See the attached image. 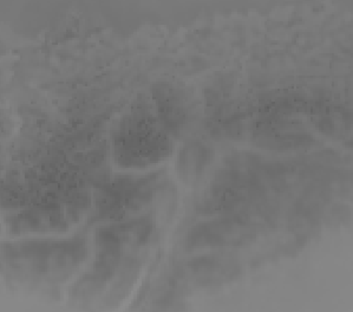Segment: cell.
<instances>
[{"mask_svg": "<svg viewBox=\"0 0 353 312\" xmlns=\"http://www.w3.org/2000/svg\"><path fill=\"white\" fill-rule=\"evenodd\" d=\"M194 282L202 286H215L234 280L239 267L232 259L219 255H203L188 263Z\"/></svg>", "mask_w": 353, "mask_h": 312, "instance_id": "8", "label": "cell"}, {"mask_svg": "<svg viewBox=\"0 0 353 312\" xmlns=\"http://www.w3.org/2000/svg\"><path fill=\"white\" fill-rule=\"evenodd\" d=\"M155 113L161 124L170 135H176L188 124V99L176 89H160L155 91Z\"/></svg>", "mask_w": 353, "mask_h": 312, "instance_id": "7", "label": "cell"}, {"mask_svg": "<svg viewBox=\"0 0 353 312\" xmlns=\"http://www.w3.org/2000/svg\"><path fill=\"white\" fill-rule=\"evenodd\" d=\"M259 228L247 215L222 217L194 225L185 235L188 251H223L251 245Z\"/></svg>", "mask_w": 353, "mask_h": 312, "instance_id": "5", "label": "cell"}, {"mask_svg": "<svg viewBox=\"0 0 353 312\" xmlns=\"http://www.w3.org/2000/svg\"><path fill=\"white\" fill-rule=\"evenodd\" d=\"M159 173L142 177H119L104 184L94 197L97 218L119 222L135 218L145 210L160 191Z\"/></svg>", "mask_w": 353, "mask_h": 312, "instance_id": "3", "label": "cell"}, {"mask_svg": "<svg viewBox=\"0 0 353 312\" xmlns=\"http://www.w3.org/2000/svg\"><path fill=\"white\" fill-rule=\"evenodd\" d=\"M79 207L74 200L41 204L10 215L6 225L16 235L62 233L79 222Z\"/></svg>", "mask_w": 353, "mask_h": 312, "instance_id": "6", "label": "cell"}, {"mask_svg": "<svg viewBox=\"0 0 353 312\" xmlns=\"http://www.w3.org/2000/svg\"><path fill=\"white\" fill-rule=\"evenodd\" d=\"M89 257L87 239H29L3 246L8 275L31 286H56L79 271Z\"/></svg>", "mask_w": 353, "mask_h": 312, "instance_id": "1", "label": "cell"}, {"mask_svg": "<svg viewBox=\"0 0 353 312\" xmlns=\"http://www.w3.org/2000/svg\"><path fill=\"white\" fill-rule=\"evenodd\" d=\"M213 153L201 142H189L181 149L176 161V172L187 185H196L203 179Z\"/></svg>", "mask_w": 353, "mask_h": 312, "instance_id": "9", "label": "cell"}, {"mask_svg": "<svg viewBox=\"0 0 353 312\" xmlns=\"http://www.w3.org/2000/svg\"><path fill=\"white\" fill-rule=\"evenodd\" d=\"M154 233L155 222L150 215L108 222L96 231L97 258L119 269L134 253L148 245Z\"/></svg>", "mask_w": 353, "mask_h": 312, "instance_id": "4", "label": "cell"}, {"mask_svg": "<svg viewBox=\"0 0 353 312\" xmlns=\"http://www.w3.org/2000/svg\"><path fill=\"white\" fill-rule=\"evenodd\" d=\"M111 149L119 167L141 169L165 160L173 153L174 144L152 106L141 101L116 124Z\"/></svg>", "mask_w": 353, "mask_h": 312, "instance_id": "2", "label": "cell"}]
</instances>
